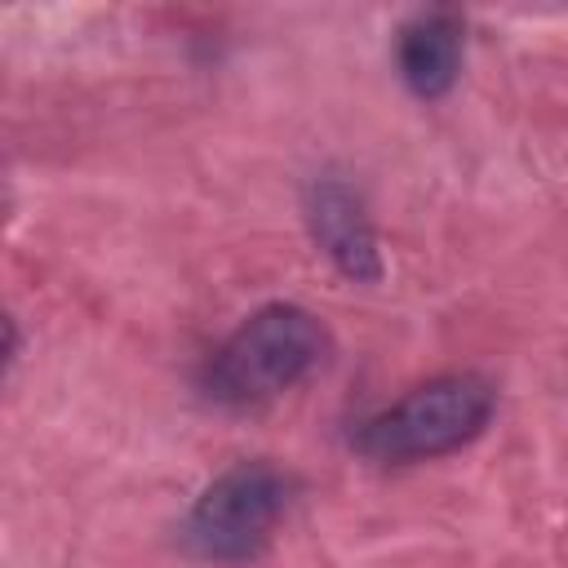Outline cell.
<instances>
[{
	"mask_svg": "<svg viewBox=\"0 0 568 568\" xmlns=\"http://www.w3.org/2000/svg\"><path fill=\"white\" fill-rule=\"evenodd\" d=\"M302 217L315 240V248L346 275L351 284H377L382 280V248L373 217L359 200V191L337 173H315L302 186Z\"/></svg>",
	"mask_w": 568,
	"mask_h": 568,
	"instance_id": "277c9868",
	"label": "cell"
},
{
	"mask_svg": "<svg viewBox=\"0 0 568 568\" xmlns=\"http://www.w3.org/2000/svg\"><path fill=\"white\" fill-rule=\"evenodd\" d=\"M297 479L266 457H244L226 466L186 510L182 541L195 559L244 564L257 559L293 501Z\"/></svg>",
	"mask_w": 568,
	"mask_h": 568,
	"instance_id": "3957f363",
	"label": "cell"
},
{
	"mask_svg": "<svg viewBox=\"0 0 568 568\" xmlns=\"http://www.w3.org/2000/svg\"><path fill=\"white\" fill-rule=\"evenodd\" d=\"M497 390L479 373H439L408 395H399L390 408L364 417L351 435V444L386 466L399 462H430L444 453L466 448L484 435L493 422Z\"/></svg>",
	"mask_w": 568,
	"mask_h": 568,
	"instance_id": "7a4b0ae2",
	"label": "cell"
},
{
	"mask_svg": "<svg viewBox=\"0 0 568 568\" xmlns=\"http://www.w3.org/2000/svg\"><path fill=\"white\" fill-rule=\"evenodd\" d=\"M328 355L324 324L297 302H271L253 311L209 359L204 390L226 408H257L302 377H311Z\"/></svg>",
	"mask_w": 568,
	"mask_h": 568,
	"instance_id": "6da1fadb",
	"label": "cell"
},
{
	"mask_svg": "<svg viewBox=\"0 0 568 568\" xmlns=\"http://www.w3.org/2000/svg\"><path fill=\"white\" fill-rule=\"evenodd\" d=\"M466 49V22L453 9H422L399 27L395 67L413 98L435 102L457 84Z\"/></svg>",
	"mask_w": 568,
	"mask_h": 568,
	"instance_id": "5b68a950",
	"label": "cell"
}]
</instances>
